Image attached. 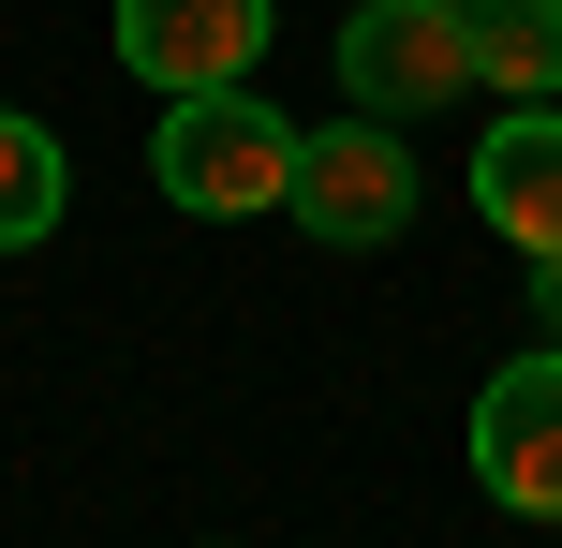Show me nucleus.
Masks as SVG:
<instances>
[{"mask_svg": "<svg viewBox=\"0 0 562 548\" xmlns=\"http://www.w3.org/2000/svg\"><path fill=\"white\" fill-rule=\"evenodd\" d=\"M148 178H164V208H193V223H267V208L296 193V119H281L252 75L237 89H178L164 134H148Z\"/></svg>", "mask_w": 562, "mask_h": 548, "instance_id": "f257e3e1", "label": "nucleus"}, {"mask_svg": "<svg viewBox=\"0 0 562 548\" xmlns=\"http://www.w3.org/2000/svg\"><path fill=\"white\" fill-rule=\"evenodd\" d=\"M296 208L326 253H385L400 223H415V148H400V119H370V104H340L326 134H296Z\"/></svg>", "mask_w": 562, "mask_h": 548, "instance_id": "f03ea898", "label": "nucleus"}, {"mask_svg": "<svg viewBox=\"0 0 562 548\" xmlns=\"http://www.w3.org/2000/svg\"><path fill=\"white\" fill-rule=\"evenodd\" d=\"M474 89V30H459V0H356L340 15V104L370 119H429Z\"/></svg>", "mask_w": 562, "mask_h": 548, "instance_id": "7ed1b4c3", "label": "nucleus"}, {"mask_svg": "<svg viewBox=\"0 0 562 548\" xmlns=\"http://www.w3.org/2000/svg\"><path fill=\"white\" fill-rule=\"evenodd\" d=\"M474 490L504 519H562V342L474 385Z\"/></svg>", "mask_w": 562, "mask_h": 548, "instance_id": "20e7f679", "label": "nucleus"}, {"mask_svg": "<svg viewBox=\"0 0 562 548\" xmlns=\"http://www.w3.org/2000/svg\"><path fill=\"white\" fill-rule=\"evenodd\" d=\"M119 59H134L148 89H237L267 59V0H119Z\"/></svg>", "mask_w": 562, "mask_h": 548, "instance_id": "39448f33", "label": "nucleus"}, {"mask_svg": "<svg viewBox=\"0 0 562 548\" xmlns=\"http://www.w3.org/2000/svg\"><path fill=\"white\" fill-rule=\"evenodd\" d=\"M474 208H488L504 253H562V104H518L474 148Z\"/></svg>", "mask_w": 562, "mask_h": 548, "instance_id": "423d86ee", "label": "nucleus"}, {"mask_svg": "<svg viewBox=\"0 0 562 548\" xmlns=\"http://www.w3.org/2000/svg\"><path fill=\"white\" fill-rule=\"evenodd\" d=\"M459 30H474V89L562 104V0H459Z\"/></svg>", "mask_w": 562, "mask_h": 548, "instance_id": "0eeeda50", "label": "nucleus"}, {"mask_svg": "<svg viewBox=\"0 0 562 548\" xmlns=\"http://www.w3.org/2000/svg\"><path fill=\"white\" fill-rule=\"evenodd\" d=\"M45 223H59V134L0 104V253H30Z\"/></svg>", "mask_w": 562, "mask_h": 548, "instance_id": "6e6552de", "label": "nucleus"}, {"mask_svg": "<svg viewBox=\"0 0 562 548\" xmlns=\"http://www.w3.org/2000/svg\"><path fill=\"white\" fill-rule=\"evenodd\" d=\"M533 312H548V342H562V253H533Z\"/></svg>", "mask_w": 562, "mask_h": 548, "instance_id": "1a4fd4ad", "label": "nucleus"}]
</instances>
